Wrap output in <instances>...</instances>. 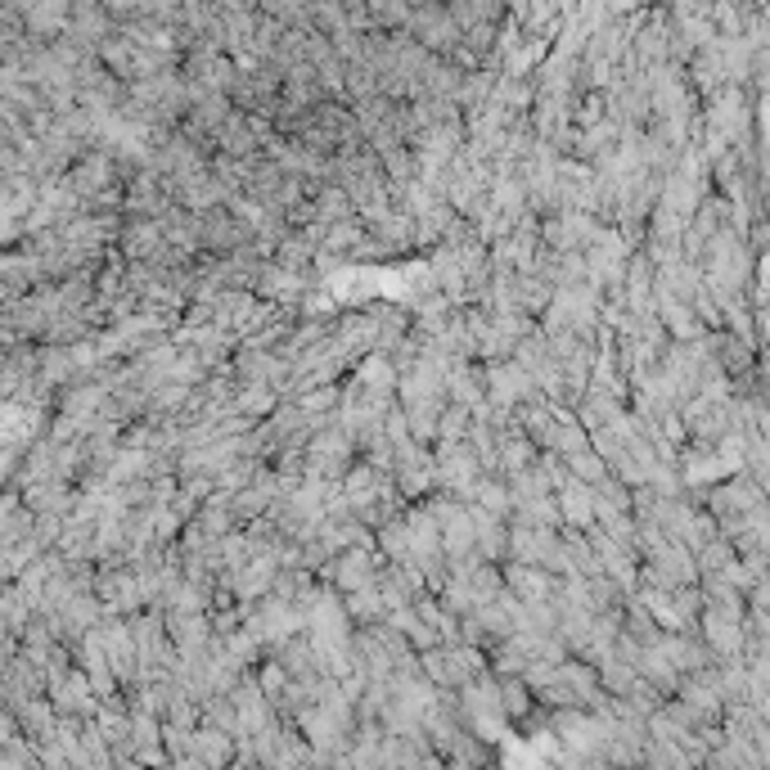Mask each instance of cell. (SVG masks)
<instances>
[{"mask_svg":"<svg viewBox=\"0 0 770 770\" xmlns=\"http://www.w3.org/2000/svg\"><path fill=\"white\" fill-rule=\"evenodd\" d=\"M361 456H357V442L343 432V423L334 419L329 428H320V432H311V442H306V460H302V474L311 478V483H343L348 474H352V465H357Z\"/></svg>","mask_w":770,"mask_h":770,"instance_id":"1","label":"cell"},{"mask_svg":"<svg viewBox=\"0 0 770 770\" xmlns=\"http://www.w3.org/2000/svg\"><path fill=\"white\" fill-rule=\"evenodd\" d=\"M460 712H465V725L474 739H483L487 748L500 743L509 734V712H505V694H500V681L483 676L474 685L460 690Z\"/></svg>","mask_w":770,"mask_h":770,"instance_id":"2","label":"cell"},{"mask_svg":"<svg viewBox=\"0 0 770 770\" xmlns=\"http://www.w3.org/2000/svg\"><path fill=\"white\" fill-rule=\"evenodd\" d=\"M388 568V559L379 549H348L320 573V586H334L339 595H357V591H370L379 586V573Z\"/></svg>","mask_w":770,"mask_h":770,"instance_id":"3","label":"cell"},{"mask_svg":"<svg viewBox=\"0 0 770 770\" xmlns=\"http://www.w3.org/2000/svg\"><path fill=\"white\" fill-rule=\"evenodd\" d=\"M406 32H410L428 55H437V59H451V55L460 50V41H465V32H460V23L451 19L447 6H419Z\"/></svg>","mask_w":770,"mask_h":770,"instance_id":"4","label":"cell"},{"mask_svg":"<svg viewBox=\"0 0 770 770\" xmlns=\"http://www.w3.org/2000/svg\"><path fill=\"white\" fill-rule=\"evenodd\" d=\"M487 370V401L500 410H523L532 401H545V392L536 388V379L518 365V361H500V365H483Z\"/></svg>","mask_w":770,"mask_h":770,"instance_id":"5","label":"cell"},{"mask_svg":"<svg viewBox=\"0 0 770 770\" xmlns=\"http://www.w3.org/2000/svg\"><path fill=\"white\" fill-rule=\"evenodd\" d=\"M244 248H253V231L231 207H216V212L203 216V253L207 257H231V253H244Z\"/></svg>","mask_w":770,"mask_h":770,"instance_id":"6","label":"cell"},{"mask_svg":"<svg viewBox=\"0 0 770 770\" xmlns=\"http://www.w3.org/2000/svg\"><path fill=\"white\" fill-rule=\"evenodd\" d=\"M559 536L549 527H527V523H509V564H527V568H549L559 555Z\"/></svg>","mask_w":770,"mask_h":770,"instance_id":"7","label":"cell"},{"mask_svg":"<svg viewBox=\"0 0 770 770\" xmlns=\"http://www.w3.org/2000/svg\"><path fill=\"white\" fill-rule=\"evenodd\" d=\"M46 699L55 703V712L64 717V721H86V717H95L99 712V699H95V690H90V676L77 667V672H68L64 681H55L50 690H46Z\"/></svg>","mask_w":770,"mask_h":770,"instance_id":"8","label":"cell"},{"mask_svg":"<svg viewBox=\"0 0 770 770\" xmlns=\"http://www.w3.org/2000/svg\"><path fill=\"white\" fill-rule=\"evenodd\" d=\"M306 293H311V275H298V271H284V266L266 262V271L257 280V298L262 302H271L280 311H293V306L306 302Z\"/></svg>","mask_w":770,"mask_h":770,"instance_id":"9","label":"cell"},{"mask_svg":"<svg viewBox=\"0 0 770 770\" xmlns=\"http://www.w3.org/2000/svg\"><path fill=\"white\" fill-rule=\"evenodd\" d=\"M505 591L518 595L523 604H545V600H559L564 577H555L549 568H527V564H505Z\"/></svg>","mask_w":770,"mask_h":770,"instance_id":"10","label":"cell"},{"mask_svg":"<svg viewBox=\"0 0 770 770\" xmlns=\"http://www.w3.org/2000/svg\"><path fill=\"white\" fill-rule=\"evenodd\" d=\"M235 752H240V739L216 730V725H198L194 739H189V757L203 766V770H231L235 766Z\"/></svg>","mask_w":770,"mask_h":770,"instance_id":"11","label":"cell"},{"mask_svg":"<svg viewBox=\"0 0 770 770\" xmlns=\"http://www.w3.org/2000/svg\"><path fill=\"white\" fill-rule=\"evenodd\" d=\"M163 248H167V235H163V226L158 222H127L123 226V240H118V253L131 262V266H140V262H158L163 257Z\"/></svg>","mask_w":770,"mask_h":770,"instance_id":"12","label":"cell"},{"mask_svg":"<svg viewBox=\"0 0 770 770\" xmlns=\"http://www.w3.org/2000/svg\"><path fill=\"white\" fill-rule=\"evenodd\" d=\"M447 397L451 406H469V410H483L487 406V370L474 365V361H460L447 379Z\"/></svg>","mask_w":770,"mask_h":770,"instance_id":"13","label":"cell"},{"mask_svg":"<svg viewBox=\"0 0 770 770\" xmlns=\"http://www.w3.org/2000/svg\"><path fill=\"white\" fill-rule=\"evenodd\" d=\"M469 505L491 514V518H500V523H514V496H509V483L500 474H483L474 496H469Z\"/></svg>","mask_w":770,"mask_h":770,"instance_id":"14","label":"cell"},{"mask_svg":"<svg viewBox=\"0 0 770 770\" xmlns=\"http://www.w3.org/2000/svg\"><path fill=\"white\" fill-rule=\"evenodd\" d=\"M559 509H564V523L573 532H595L600 518H595V487L586 483H573L568 491H559Z\"/></svg>","mask_w":770,"mask_h":770,"instance_id":"15","label":"cell"},{"mask_svg":"<svg viewBox=\"0 0 770 770\" xmlns=\"http://www.w3.org/2000/svg\"><path fill=\"white\" fill-rule=\"evenodd\" d=\"M343 604H348V617H352V626H357V631L383 626V622H388V613H392L379 586H370V591H357V595H343Z\"/></svg>","mask_w":770,"mask_h":770,"instance_id":"16","label":"cell"},{"mask_svg":"<svg viewBox=\"0 0 770 770\" xmlns=\"http://www.w3.org/2000/svg\"><path fill=\"white\" fill-rule=\"evenodd\" d=\"M357 216V203L339 189V185H324L320 194H315V226H324V231H334V226H343V222H352Z\"/></svg>","mask_w":770,"mask_h":770,"instance_id":"17","label":"cell"},{"mask_svg":"<svg viewBox=\"0 0 770 770\" xmlns=\"http://www.w3.org/2000/svg\"><path fill=\"white\" fill-rule=\"evenodd\" d=\"M708 640L730 657V653H739V644H743V635H739V622L734 617H721V613H708Z\"/></svg>","mask_w":770,"mask_h":770,"instance_id":"18","label":"cell"},{"mask_svg":"<svg viewBox=\"0 0 770 770\" xmlns=\"http://www.w3.org/2000/svg\"><path fill=\"white\" fill-rule=\"evenodd\" d=\"M500 694H505V712H509V721H527V712H532V685L523 681V676H514V681H500Z\"/></svg>","mask_w":770,"mask_h":770,"instance_id":"19","label":"cell"},{"mask_svg":"<svg viewBox=\"0 0 770 770\" xmlns=\"http://www.w3.org/2000/svg\"><path fill=\"white\" fill-rule=\"evenodd\" d=\"M469 432H474V410L469 406H447L442 437H437V442H469Z\"/></svg>","mask_w":770,"mask_h":770,"instance_id":"20","label":"cell"}]
</instances>
